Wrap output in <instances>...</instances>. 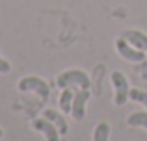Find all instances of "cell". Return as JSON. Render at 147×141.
Masks as SVG:
<instances>
[{
  "instance_id": "7",
  "label": "cell",
  "mask_w": 147,
  "mask_h": 141,
  "mask_svg": "<svg viewBox=\"0 0 147 141\" xmlns=\"http://www.w3.org/2000/svg\"><path fill=\"white\" fill-rule=\"evenodd\" d=\"M121 37L138 50H147V35L140 30H127L121 33Z\"/></svg>"
},
{
  "instance_id": "9",
  "label": "cell",
  "mask_w": 147,
  "mask_h": 141,
  "mask_svg": "<svg viewBox=\"0 0 147 141\" xmlns=\"http://www.w3.org/2000/svg\"><path fill=\"white\" fill-rule=\"evenodd\" d=\"M73 98H75V86L63 87V93L60 95V110H61L63 113H71Z\"/></svg>"
},
{
  "instance_id": "10",
  "label": "cell",
  "mask_w": 147,
  "mask_h": 141,
  "mask_svg": "<svg viewBox=\"0 0 147 141\" xmlns=\"http://www.w3.org/2000/svg\"><path fill=\"white\" fill-rule=\"evenodd\" d=\"M127 124H129V126H142V128L147 130V112H136V113H132V115H129Z\"/></svg>"
},
{
  "instance_id": "13",
  "label": "cell",
  "mask_w": 147,
  "mask_h": 141,
  "mask_svg": "<svg viewBox=\"0 0 147 141\" xmlns=\"http://www.w3.org/2000/svg\"><path fill=\"white\" fill-rule=\"evenodd\" d=\"M9 71H11V65L6 61V59H2V58H0V72H2V74H7Z\"/></svg>"
},
{
  "instance_id": "3",
  "label": "cell",
  "mask_w": 147,
  "mask_h": 141,
  "mask_svg": "<svg viewBox=\"0 0 147 141\" xmlns=\"http://www.w3.org/2000/svg\"><path fill=\"white\" fill-rule=\"evenodd\" d=\"M112 84H114V87H115V98H114V102L117 106H123L127 100H129V91H130L125 74L119 72V71H114V72H112Z\"/></svg>"
},
{
  "instance_id": "4",
  "label": "cell",
  "mask_w": 147,
  "mask_h": 141,
  "mask_svg": "<svg viewBox=\"0 0 147 141\" xmlns=\"http://www.w3.org/2000/svg\"><path fill=\"white\" fill-rule=\"evenodd\" d=\"M115 48H117V52L123 56V58L127 59V61H134V63H140L145 59V52L144 50H134V47L130 43H127L123 37H119L117 41H115Z\"/></svg>"
},
{
  "instance_id": "8",
  "label": "cell",
  "mask_w": 147,
  "mask_h": 141,
  "mask_svg": "<svg viewBox=\"0 0 147 141\" xmlns=\"http://www.w3.org/2000/svg\"><path fill=\"white\" fill-rule=\"evenodd\" d=\"M43 117H45V119H49V121H52V123L56 124L61 136H63V134H67V130H69L67 121L63 119V115H60V112H56V110H45Z\"/></svg>"
},
{
  "instance_id": "16",
  "label": "cell",
  "mask_w": 147,
  "mask_h": 141,
  "mask_svg": "<svg viewBox=\"0 0 147 141\" xmlns=\"http://www.w3.org/2000/svg\"><path fill=\"white\" fill-rule=\"evenodd\" d=\"M2 134H4V132H2V128H0V138H2Z\"/></svg>"
},
{
  "instance_id": "6",
  "label": "cell",
  "mask_w": 147,
  "mask_h": 141,
  "mask_svg": "<svg viewBox=\"0 0 147 141\" xmlns=\"http://www.w3.org/2000/svg\"><path fill=\"white\" fill-rule=\"evenodd\" d=\"M90 100V91L82 89L78 93H75V98H73V108H71V115L75 121H82L84 115H86V102Z\"/></svg>"
},
{
  "instance_id": "5",
  "label": "cell",
  "mask_w": 147,
  "mask_h": 141,
  "mask_svg": "<svg viewBox=\"0 0 147 141\" xmlns=\"http://www.w3.org/2000/svg\"><path fill=\"white\" fill-rule=\"evenodd\" d=\"M32 126L36 128V130L43 132L45 138H47V141H60V130H58V126L52 123V121L45 119V117H41V119H34Z\"/></svg>"
},
{
  "instance_id": "2",
  "label": "cell",
  "mask_w": 147,
  "mask_h": 141,
  "mask_svg": "<svg viewBox=\"0 0 147 141\" xmlns=\"http://www.w3.org/2000/svg\"><path fill=\"white\" fill-rule=\"evenodd\" d=\"M19 91L26 93V91H36L43 100H47L49 95H50V89L47 86L45 80H41L39 76H24V78L19 82Z\"/></svg>"
},
{
  "instance_id": "14",
  "label": "cell",
  "mask_w": 147,
  "mask_h": 141,
  "mask_svg": "<svg viewBox=\"0 0 147 141\" xmlns=\"http://www.w3.org/2000/svg\"><path fill=\"white\" fill-rule=\"evenodd\" d=\"M138 69H140V71H147V56H145V59H144V61H140Z\"/></svg>"
},
{
  "instance_id": "11",
  "label": "cell",
  "mask_w": 147,
  "mask_h": 141,
  "mask_svg": "<svg viewBox=\"0 0 147 141\" xmlns=\"http://www.w3.org/2000/svg\"><path fill=\"white\" fill-rule=\"evenodd\" d=\"M108 136H110V124L99 123L93 132V141H108Z\"/></svg>"
},
{
  "instance_id": "1",
  "label": "cell",
  "mask_w": 147,
  "mask_h": 141,
  "mask_svg": "<svg viewBox=\"0 0 147 141\" xmlns=\"http://www.w3.org/2000/svg\"><path fill=\"white\" fill-rule=\"evenodd\" d=\"M56 84H58L60 89H63V87H67V86H80L82 89H90V78H88V74L82 72V71H65V72H61V74L58 76Z\"/></svg>"
},
{
  "instance_id": "12",
  "label": "cell",
  "mask_w": 147,
  "mask_h": 141,
  "mask_svg": "<svg viewBox=\"0 0 147 141\" xmlns=\"http://www.w3.org/2000/svg\"><path fill=\"white\" fill-rule=\"evenodd\" d=\"M129 98L134 102H140L147 108V91H142V89H130L129 91Z\"/></svg>"
},
{
  "instance_id": "15",
  "label": "cell",
  "mask_w": 147,
  "mask_h": 141,
  "mask_svg": "<svg viewBox=\"0 0 147 141\" xmlns=\"http://www.w3.org/2000/svg\"><path fill=\"white\" fill-rule=\"evenodd\" d=\"M142 80H145V82H147V71L142 72Z\"/></svg>"
}]
</instances>
